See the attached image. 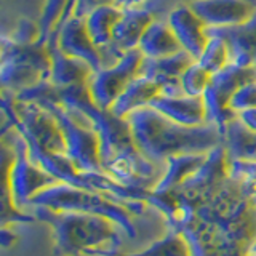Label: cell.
<instances>
[{
  "label": "cell",
  "instance_id": "obj_15",
  "mask_svg": "<svg viewBox=\"0 0 256 256\" xmlns=\"http://www.w3.org/2000/svg\"><path fill=\"white\" fill-rule=\"evenodd\" d=\"M46 50L50 53L52 68L48 80L58 88H68L76 85H86L88 78L92 77L93 69L82 60L72 58V56L61 52L53 36L46 40Z\"/></svg>",
  "mask_w": 256,
  "mask_h": 256
},
{
  "label": "cell",
  "instance_id": "obj_10",
  "mask_svg": "<svg viewBox=\"0 0 256 256\" xmlns=\"http://www.w3.org/2000/svg\"><path fill=\"white\" fill-rule=\"evenodd\" d=\"M52 36L54 37L61 52L72 56V58L82 60L93 70H98L102 68L101 52L90 37V32H88L85 24V18L69 16V18L61 21L56 26Z\"/></svg>",
  "mask_w": 256,
  "mask_h": 256
},
{
  "label": "cell",
  "instance_id": "obj_23",
  "mask_svg": "<svg viewBox=\"0 0 256 256\" xmlns=\"http://www.w3.org/2000/svg\"><path fill=\"white\" fill-rule=\"evenodd\" d=\"M142 256H192L190 246L181 232L166 229L158 238H154L146 248L141 250Z\"/></svg>",
  "mask_w": 256,
  "mask_h": 256
},
{
  "label": "cell",
  "instance_id": "obj_7",
  "mask_svg": "<svg viewBox=\"0 0 256 256\" xmlns=\"http://www.w3.org/2000/svg\"><path fill=\"white\" fill-rule=\"evenodd\" d=\"M250 80H256V68H245L234 62L213 74L210 86L202 96L206 110V124L218 126L224 134L228 124L237 117L236 112L229 108L232 94Z\"/></svg>",
  "mask_w": 256,
  "mask_h": 256
},
{
  "label": "cell",
  "instance_id": "obj_30",
  "mask_svg": "<svg viewBox=\"0 0 256 256\" xmlns=\"http://www.w3.org/2000/svg\"><path fill=\"white\" fill-rule=\"evenodd\" d=\"M150 0H124V6H148Z\"/></svg>",
  "mask_w": 256,
  "mask_h": 256
},
{
  "label": "cell",
  "instance_id": "obj_16",
  "mask_svg": "<svg viewBox=\"0 0 256 256\" xmlns=\"http://www.w3.org/2000/svg\"><path fill=\"white\" fill-rule=\"evenodd\" d=\"M208 32L226 40L234 64L256 68V13L240 26L208 29Z\"/></svg>",
  "mask_w": 256,
  "mask_h": 256
},
{
  "label": "cell",
  "instance_id": "obj_9",
  "mask_svg": "<svg viewBox=\"0 0 256 256\" xmlns=\"http://www.w3.org/2000/svg\"><path fill=\"white\" fill-rule=\"evenodd\" d=\"M154 20V12L148 6H124V13L114 29L112 45L102 53V68L112 66L126 52L138 48L142 34Z\"/></svg>",
  "mask_w": 256,
  "mask_h": 256
},
{
  "label": "cell",
  "instance_id": "obj_13",
  "mask_svg": "<svg viewBox=\"0 0 256 256\" xmlns=\"http://www.w3.org/2000/svg\"><path fill=\"white\" fill-rule=\"evenodd\" d=\"M194 61L196 60L184 50L170 56H162V58H154V60L144 58L141 66V74L154 78L162 86L160 94H168V96L184 94L180 85V78L184 74V70Z\"/></svg>",
  "mask_w": 256,
  "mask_h": 256
},
{
  "label": "cell",
  "instance_id": "obj_1",
  "mask_svg": "<svg viewBox=\"0 0 256 256\" xmlns=\"http://www.w3.org/2000/svg\"><path fill=\"white\" fill-rule=\"evenodd\" d=\"M192 256H252L256 240V206L229 174L206 196L181 229Z\"/></svg>",
  "mask_w": 256,
  "mask_h": 256
},
{
  "label": "cell",
  "instance_id": "obj_14",
  "mask_svg": "<svg viewBox=\"0 0 256 256\" xmlns=\"http://www.w3.org/2000/svg\"><path fill=\"white\" fill-rule=\"evenodd\" d=\"M149 108L184 126H200L206 124L205 102L204 98H198V96L158 94L152 100Z\"/></svg>",
  "mask_w": 256,
  "mask_h": 256
},
{
  "label": "cell",
  "instance_id": "obj_28",
  "mask_svg": "<svg viewBox=\"0 0 256 256\" xmlns=\"http://www.w3.org/2000/svg\"><path fill=\"white\" fill-rule=\"evenodd\" d=\"M109 4H120V0H69V4L66 6V12H64L61 21H64L69 16H78V18H86L93 10H96L98 6L102 5H109ZM60 21V22H61Z\"/></svg>",
  "mask_w": 256,
  "mask_h": 256
},
{
  "label": "cell",
  "instance_id": "obj_29",
  "mask_svg": "<svg viewBox=\"0 0 256 256\" xmlns=\"http://www.w3.org/2000/svg\"><path fill=\"white\" fill-rule=\"evenodd\" d=\"M237 118L240 120V124H242L246 130L256 133V108L240 112V114L237 116Z\"/></svg>",
  "mask_w": 256,
  "mask_h": 256
},
{
  "label": "cell",
  "instance_id": "obj_11",
  "mask_svg": "<svg viewBox=\"0 0 256 256\" xmlns=\"http://www.w3.org/2000/svg\"><path fill=\"white\" fill-rule=\"evenodd\" d=\"M188 4L208 29L240 26L256 13L252 0H189Z\"/></svg>",
  "mask_w": 256,
  "mask_h": 256
},
{
  "label": "cell",
  "instance_id": "obj_20",
  "mask_svg": "<svg viewBox=\"0 0 256 256\" xmlns=\"http://www.w3.org/2000/svg\"><path fill=\"white\" fill-rule=\"evenodd\" d=\"M208 154V152H206ZM206 154H180L166 158L164 174L160 176L156 188L152 189L154 192H168L176 188H180L181 184L190 178L202 164L205 162Z\"/></svg>",
  "mask_w": 256,
  "mask_h": 256
},
{
  "label": "cell",
  "instance_id": "obj_18",
  "mask_svg": "<svg viewBox=\"0 0 256 256\" xmlns=\"http://www.w3.org/2000/svg\"><path fill=\"white\" fill-rule=\"evenodd\" d=\"M160 92H162V86L154 78L140 74L132 80L130 85L125 88V92L120 94V98L110 108V112L120 118H125L134 110L148 108L152 100L160 94Z\"/></svg>",
  "mask_w": 256,
  "mask_h": 256
},
{
  "label": "cell",
  "instance_id": "obj_2",
  "mask_svg": "<svg viewBox=\"0 0 256 256\" xmlns=\"http://www.w3.org/2000/svg\"><path fill=\"white\" fill-rule=\"evenodd\" d=\"M8 126H13L28 144L30 158L60 182L85 188L84 172H78L68 156L64 134L54 116L32 101H20L8 92L2 98Z\"/></svg>",
  "mask_w": 256,
  "mask_h": 256
},
{
  "label": "cell",
  "instance_id": "obj_8",
  "mask_svg": "<svg viewBox=\"0 0 256 256\" xmlns=\"http://www.w3.org/2000/svg\"><path fill=\"white\" fill-rule=\"evenodd\" d=\"M142 61V53L138 48H134V50L126 52L112 66L93 70L86 84L92 101L98 108L110 110V108L114 106L132 80L141 74Z\"/></svg>",
  "mask_w": 256,
  "mask_h": 256
},
{
  "label": "cell",
  "instance_id": "obj_33",
  "mask_svg": "<svg viewBox=\"0 0 256 256\" xmlns=\"http://www.w3.org/2000/svg\"><path fill=\"white\" fill-rule=\"evenodd\" d=\"M120 2H124V0H120Z\"/></svg>",
  "mask_w": 256,
  "mask_h": 256
},
{
  "label": "cell",
  "instance_id": "obj_25",
  "mask_svg": "<svg viewBox=\"0 0 256 256\" xmlns=\"http://www.w3.org/2000/svg\"><path fill=\"white\" fill-rule=\"evenodd\" d=\"M69 4V0H44L42 12H40L38 18V29H40V37L38 44L45 45L48 37L52 36V32L56 29V26L60 24L66 6Z\"/></svg>",
  "mask_w": 256,
  "mask_h": 256
},
{
  "label": "cell",
  "instance_id": "obj_3",
  "mask_svg": "<svg viewBox=\"0 0 256 256\" xmlns=\"http://www.w3.org/2000/svg\"><path fill=\"white\" fill-rule=\"evenodd\" d=\"M125 118L136 148L157 165H165L166 158L180 154H206L224 144V134L218 126L210 124L184 126L149 106L132 112Z\"/></svg>",
  "mask_w": 256,
  "mask_h": 256
},
{
  "label": "cell",
  "instance_id": "obj_17",
  "mask_svg": "<svg viewBox=\"0 0 256 256\" xmlns=\"http://www.w3.org/2000/svg\"><path fill=\"white\" fill-rule=\"evenodd\" d=\"M138 50L142 53L144 58L154 60L174 54L181 52L182 48L165 16H156V20L149 24V28L142 34Z\"/></svg>",
  "mask_w": 256,
  "mask_h": 256
},
{
  "label": "cell",
  "instance_id": "obj_32",
  "mask_svg": "<svg viewBox=\"0 0 256 256\" xmlns=\"http://www.w3.org/2000/svg\"><path fill=\"white\" fill-rule=\"evenodd\" d=\"M250 254H252V256H256V240H254V242H253V245H252Z\"/></svg>",
  "mask_w": 256,
  "mask_h": 256
},
{
  "label": "cell",
  "instance_id": "obj_22",
  "mask_svg": "<svg viewBox=\"0 0 256 256\" xmlns=\"http://www.w3.org/2000/svg\"><path fill=\"white\" fill-rule=\"evenodd\" d=\"M208 36H210L208 37V42L197 58V62L213 76L226 66H229L232 60H230V50H229V45L226 44V40L218 36H213L210 32H208Z\"/></svg>",
  "mask_w": 256,
  "mask_h": 256
},
{
  "label": "cell",
  "instance_id": "obj_21",
  "mask_svg": "<svg viewBox=\"0 0 256 256\" xmlns=\"http://www.w3.org/2000/svg\"><path fill=\"white\" fill-rule=\"evenodd\" d=\"M224 148L229 158L256 160V133L246 130L236 117L224 130Z\"/></svg>",
  "mask_w": 256,
  "mask_h": 256
},
{
  "label": "cell",
  "instance_id": "obj_26",
  "mask_svg": "<svg viewBox=\"0 0 256 256\" xmlns=\"http://www.w3.org/2000/svg\"><path fill=\"white\" fill-rule=\"evenodd\" d=\"M210 82H212V74L205 70L197 61L192 62L180 78L182 93L189 96H198V98H202L205 94L206 88L210 86Z\"/></svg>",
  "mask_w": 256,
  "mask_h": 256
},
{
  "label": "cell",
  "instance_id": "obj_24",
  "mask_svg": "<svg viewBox=\"0 0 256 256\" xmlns=\"http://www.w3.org/2000/svg\"><path fill=\"white\" fill-rule=\"evenodd\" d=\"M229 174L240 184L246 198L256 206V160L229 158Z\"/></svg>",
  "mask_w": 256,
  "mask_h": 256
},
{
  "label": "cell",
  "instance_id": "obj_27",
  "mask_svg": "<svg viewBox=\"0 0 256 256\" xmlns=\"http://www.w3.org/2000/svg\"><path fill=\"white\" fill-rule=\"evenodd\" d=\"M229 108L237 116L244 110L256 108V80H250V82H246L240 88H237V92L232 94V98L229 101Z\"/></svg>",
  "mask_w": 256,
  "mask_h": 256
},
{
  "label": "cell",
  "instance_id": "obj_12",
  "mask_svg": "<svg viewBox=\"0 0 256 256\" xmlns=\"http://www.w3.org/2000/svg\"><path fill=\"white\" fill-rule=\"evenodd\" d=\"M165 18L173 29L181 48L197 61L210 37L205 22L194 13L189 4H176L168 10Z\"/></svg>",
  "mask_w": 256,
  "mask_h": 256
},
{
  "label": "cell",
  "instance_id": "obj_19",
  "mask_svg": "<svg viewBox=\"0 0 256 256\" xmlns=\"http://www.w3.org/2000/svg\"><path fill=\"white\" fill-rule=\"evenodd\" d=\"M124 13V5L120 4H109L98 6L85 18L86 29L90 32V37L94 45L100 48L101 56L106 53L114 38V29Z\"/></svg>",
  "mask_w": 256,
  "mask_h": 256
},
{
  "label": "cell",
  "instance_id": "obj_6",
  "mask_svg": "<svg viewBox=\"0 0 256 256\" xmlns=\"http://www.w3.org/2000/svg\"><path fill=\"white\" fill-rule=\"evenodd\" d=\"M4 136L12 149V165L6 176L4 205H10L16 212L29 213L32 198L60 181L30 158L28 144L16 128L10 126V130L4 132Z\"/></svg>",
  "mask_w": 256,
  "mask_h": 256
},
{
  "label": "cell",
  "instance_id": "obj_4",
  "mask_svg": "<svg viewBox=\"0 0 256 256\" xmlns=\"http://www.w3.org/2000/svg\"><path fill=\"white\" fill-rule=\"evenodd\" d=\"M29 213L52 228L54 252L61 256H104L122 250L125 240H130L116 221L101 214L45 206H32Z\"/></svg>",
  "mask_w": 256,
  "mask_h": 256
},
{
  "label": "cell",
  "instance_id": "obj_31",
  "mask_svg": "<svg viewBox=\"0 0 256 256\" xmlns=\"http://www.w3.org/2000/svg\"><path fill=\"white\" fill-rule=\"evenodd\" d=\"M104 256H142L141 250L138 252H124V250H117V252H112L109 254H104Z\"/></svg>",
  "mask_w": 256,
  "mask_h": 256
},
{
  "label": "cell",
  "instance_id": "obj_5",
  "mask_svg": "<svg viewBox=\"0 0 256 256\" xmlns=\"http://www.w3.org/2000/svg\"><path fill=\"white\" fill-rule=\"evenodd\" d=\"M32 206H45L54 212H80L106 216L116 221L130 240H136L140 236L134 220L141 218L149 210H154L142 200H120L66 182H58L38 192L32 198L29 210Z\"/></svg>",
  "mask_w": 256,
  "mask_h": 256
}]
</instances>
